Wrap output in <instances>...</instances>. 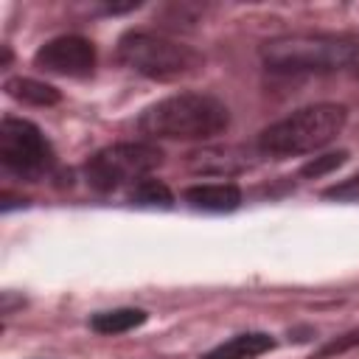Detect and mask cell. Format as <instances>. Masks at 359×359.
I'll return each mask as SVG.
<instances>
[{
	"label": "cell",
	"instance_id": "cell-13",
	"mask_svg": "<svg viewBox=\"0 0 359 359\" xmlns=\"http://www.w3.org/2000/svg\"><path fill=\"white\" fill-rule=\"evenodd\" d=\"M129 199L135 205H149V208H171V202H174L168 185L160 180H151V177L137 180L135 188L129 191Z\"/></svg>",
	"mask_w": 359,
	"mask_h": 359
},
{
	"label": "cell",
	"instance_id": "cell-7",
	"mask_svg": "<svg viewBox=\"0 0 359 359\" xmlns=\"http://www.w3.org/2000/svg\"><path fill=\"white\" fill-rule=\"evenodd\" d=\"M34 65L45 73H56V76H70V79H81L90 76L95 67V48L90 39L67 34V36H56L50 42H45L36 56Z\"/></svg>",
	"mask_w": 359,
	"mask_h": 359
},
{
	"label": "cell",
	"instance_id": "cell-15",
	"mask_svg": "<svg viewBox=\"0 0 359 359\" xmlns=\"http://www.w3.org/2000/svg\"><path fill=\"white\" fill-rule=\"evenodd\" d=\"M323 196L328 199H337V202H359V174L339 182V185H331L323 191Z\"/></svg>",
	"mask_w": 359,
	"mask_h": 359
},
{
	"label": "cell",
	"instance_id": "cell-9",
	"mask_svg": "<svg viewBox=\"0 0 359 359\" xmlns=\"http://www.w3.org/2000/svg\"><path fill=\"white\" fill-rule=\"evenodd\" d=\"M275 348V339L264 331H247V334H236L227 342L216 345L213 351H208L202 359H255L266 351Z\"/></svg>",
	"mask_w": 359,
	"mask_h": 359
},
{
	"label": "cell",
	"instance_id": "cell-12",
	"mask_svg": "<svg viewBox=\"0 0 359 359\" xmlns=\"http://www.w3.org/2000/svg\"><path fill=\"white\" fill-rule=\"evenodd\" d=\"M146 323V311L143 309H112V311H98L93 314L90 325L98 334H126L137 325Z\"/></svg>",
	"mask_w": 359,
	"mask_h": 359
},
{
	"label": "cell",
	"instance_id": "cell-16",
	"mask_svg": "<svg viewBox=\"0 0 359 359\" xmlns=\"http://www.w3.org/2000/svg\"><path fill=\"white\" fill-rule=\"evenodd\" d=\"M353 342H359V334H348V339H342V342H331V345H325L323 351H320V356H328V353H339V351H345L348 345H353Z\"/></svg>",
	"mask_w": 359,
	"mask_h": 359
},
{
	"label": "cell",
	"instance_id": "cell-4",
	"mask_svg": "<svg viewBox=\"0 0 359 359\" xmlns=\"http://www.w3.org/2000/svg\"><path fill=\"white\" fill-rule=\"evenodd\" d=\"M118 56L135 73L157 81H174L202 67V56L194 48L151 31H126L118 42Z\"/></svg>",
	"mask_w": 359,
	"mask_h": 359
},
{
	"label": "cell",
	"instance_id": "cell-10",
	"mask_svg": "<svg viewBox=\"0 0 359 359\" xmlns=\"http://www.w3.org/2000/svg\"><path fill=\"white\" fill-rule=\"evenodd\" d=\"M191 165L194 171H202V174H236L241 168H247V157L241 149H205V151H196L191 154Z\"/></svg>",
	"mask_w": 359,
	"mask_h": 359
},
{
	"label": "cell",
	"instance_id": "cell-5",
	"mask_svg": "<svg viewBox=\"0 0 359 359\" xmlns=\"http://www.w3.org/2000/svg\"><path fill=\"white\" fill-rule=\"evenodd\" d=\"M160 160H163V151L151 143H115L95 151L87 160L84 177L90 188L107 194L132 180H143L151 168L160 165Z\"/></svg>",
	"mask_w": 359,
	"mask_h": 359
},
{
	"label": "cell",
	"instance_id": "cell-8",
	"mask_svg": "<svg viewBox=\"0 0 359 359\" xmlns=\"http://www.w3.org/2000/svg\"><path fill=\"white\" fill-rule=\"evenodd\" d=\"M185 202L191 208H199V210H216V213H224V210H236L241 205V188L236 182H205V185H191L185 188Z\"/></svg>",
	"mask_w": 359,
	"mask_h": 359
},
{
	"label": "cell",
	"instance_id": "cell-14",
	"mask_svg": "<svg viewBox=\"0 0 359 359\" xmlns=\"http://www.w3.org/2000/svg\"><path fill=\"white\" fill-rule=\"evenodd\" d=\"M345 160H348V151H331V154H323V157H314L311 163H306L300 168V174L303 177H323V174L339 168Z\"/></svg>",
	"mask_w": 359,
	"mask_h": 359
},
{
	"label": "cell",
	"instance_id": "cell-3",
	"mask_svg": "<svg viewBox=\"0 0 359 359\" xmlns=\"http://www.w3.org/2000/svg\"><path fill=\"white\" fill-rule=\"evenodd\" d=\"M345 107L339 104H311L275 123L258 135V149L272 157H292L317 151L331 143L345 126Z\"/></svg>",
	"mask_w": 359,
	"mask_h": 359
},
{
	"label": "cell",
	"instance_id": "cell-11",
	"mask_svg": "<svg viewBox=\"0 0 359 359\" xmlns=\"http://www.w3.org/2000/svg\"><path fill=\"white\" fill-rule=\"evenodd\" d=\"M6 93L22 104H34V107H50V104H59V90L45 84V81H36V79H8L6 81Z\"/></svg>",
	"mask_w": 359,
	"mask_h": 359
},
{
	"label": "cell",
	"instance_id": "cell-2",
	"mask_svg": "<svg viewBox=\"0 0 359 359\" xmlns=\"http://www.w3.org/2000/svg\"><path fill=\"white\" fill-rule=\"evenodd\" d=\"M261 59L278 73H331L359 59V39L348 34H283L261 45Z\"/></svg>",
	"mask_w": 359,
	"mask_h": 359
},
{
	"label": "cell",
	"instance_id": "cell-6",
	"mask_svg": "<svg viewBox=\"0 0 359 359\" xmlns=\"http://www.w3.org/2000/svg\"><path fill=\"white\" fill-rule=\"evenodd\" d=\"M0 163L20 180H39L53 165V149L25 118H3L0 123Z\"/></svg>",
	"mask_w": 359,
	"mask_h": 359
},
{
	"label": "cell",
	"instance_id": "cell-1",
	"mask_svg": "<svg viewBox=\"0 0 359 359\" xmlns=\"http://www.w3.org/2000/svg\"><path fill=\"white\" fill-rule=\"evenodd\" d=\"M230 123V112L224 101L208 93H177L157 104H151L137 126L149 137L163 140H208L224 132Z\"/></svg>",
	"mask_w": 359,
	"mask_h": 359
}]
</instances>
